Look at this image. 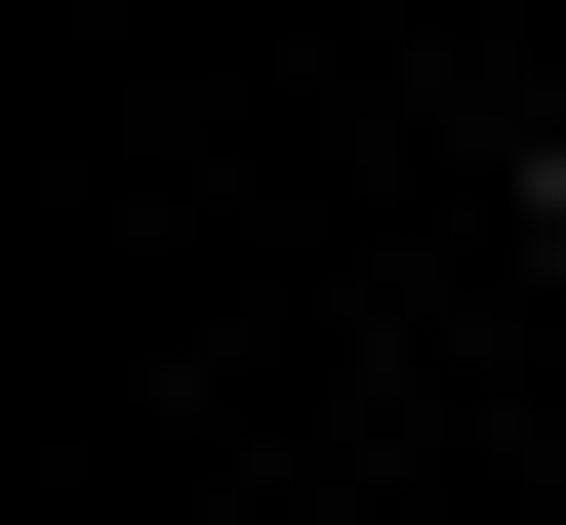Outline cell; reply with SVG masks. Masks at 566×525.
Here are the masks:
<instances>
[{"mask_svg":"<svg viewBox=\"0 0 566 525\" xmlns=\"http://www.w3.org/2000/svg\"><path fill=\"white\" fill-rule=\"evenodd\" d=\"M485 243H526V283H566V82H526V122H485Z\"/></svg>","mask_w":566,"mask_h":525,"instance_id":"1","label":"cell"}]
</instances>
